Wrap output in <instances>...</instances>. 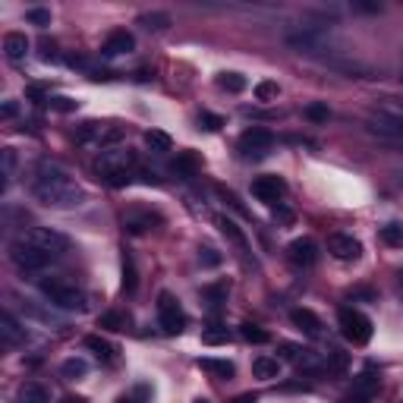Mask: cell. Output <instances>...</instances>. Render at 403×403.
<instances>
[{"label":"cell","mask_w":403,"mask_h":403,"mask_svg":"<svg viewBox=\"0 0 403 403\" xmlns=\"http://www.w3.org/2000/svg\"><path fill=\"white\" fill-rule=\"evenodd\" d=\"M287 259L299 268H312L315 262H318V246H315V240H309V237H299L287 246Z\"/></svg>","instance_id":"12"},{"label":"cell","mask_w":403,"mask_h":403,"mask_svg":"<svg viewBox=\"0 0 403 403\" xmlns=\"http://www.w3.org/2000/svg\"><path fill=\"white\" fill-rule=\"evenodd\" d=\"M10 259H13V265H16L19 271H26V274H38V271H45L50 262V255H45L41 249H35L32 243H26V240H16L10 249Z\"/></svg>","instance_id":"7"},{"label":"cell","mask_w":403,"mask_h":403,"mask_svg":"<svg viewBox=\"0 0 403 403\" xmlns=\"http://www.w3.org/2000/svg\"><path fill=\"white\" fill-rule=\"evenodd\" d=\"M287 45L296 50V54H306V57H318V60H334V57H340V50H337L331 32H328L325 26H299L296 32H287Z\"/></svg>","instance_id":"2"},{"label":"cell","mask_w":403,"mask_h":403,"mask_svg":"<svg viewBox=\"0 0 403 403\" xmlns=\"http://www.w3.org/2000/svg\"><path fill=\"white\" fill-rule=\"evenodd\" d=\"M155 224H161V217L151 215V211H129V215L123 217V227H127L129 233H136V237H142V233L151 230Z\"/></svg>","instance_id":"17"},{"label":"cell","mask_w":403,"mask_h":403,"mask_svg":"<svg viewBox=\"0 0 403 403\" xmlns=\"http://www.w3.org/2000/svg\"><path fill=\"white\" fill-rule=\"evenodd\" d=\"M290 321L299 328L303 334H309V337H318V331H321V318L315 315L312 309H293L290 312Z\"/></svg>","instance_id":"18"},{"label":"cell","mask_w":403,"mask_h":403,"mask_svg":"<svg viewBox=\"0 0 403 403\" xmlns=\"http://www.w3.org/2000/svg\"><path fill=\"white\" fill-rule=\"evenodd\" d=\"M48 104H50V111H57V114L76 111V101H72V98H63V95H57V98H48Z\"/></svg>","instance_id":"40"},{"label":"cell","mask_w":403,"mask_h":403,"mask_svg":"<svg viewBox=\"0 0 403 403\" xmlns=\"http://www.w3.org/2000/svg\"><path fill=\"white\" fill-rule=\"evenodd\" d=\"M136 171V155L123 149H104L98 158V173L107 186H127Z\"/></svg>","instance_id":"3"},{"label":"cell","mask_w":403,"mask_h":403,"mask_svg":"<svg viewBox=\"0 0 403 403\" xmlns=\"http://www.w3.org/2000/svg\"><path fill=\"white\" fill-rule=\"evenodd\" d=\"M277 95H281L277 82H259V85H255V98H259V101H274Z\"/></svg>","instance_id":"39"},{"label":"cell","mask_w":403,"mask_h":403,"mask_svg":"<svg viewBox=\"0 0 403 403\" xmlns=\"http://www.w3.org/2000/svg\"><path fill=\"white\" fill-rule=\"evenodd\" d=\"M139 26L149 28V32H164V28L171 26V13H161V10L142 13V16H139Z\"/></svg>","instance_id":"22"},{"label":"cell","mask_w":403,"mask_h":403,"mask_svg":"<svg viewBox=\"0 0 403 403\" xmlns=\"http://www.w3.org/2000/svg\"><path fill=\"white\" fill-rule=\"evenodd\" d=\"M328 369L331 372H347V353L331 350V353H328Z\"/></svg>","instance_id":"42"},{"label":"cell","mask_w":403,"mask_h":403,"mask_svg":"<svg viewBox=\"0 0 403 403\" xmlns=\"http://www.w3.org/2000/svg\"><path fill=\"white\" fill-rule=\"evenodd\" d=\"M117 403H139V400H136V397H120Z\"/></svg>","instance_id":"49"},{"label":"cell","mask_w":403,"mask_h":403,"mask_svg":"<svg viewBox=\"0 0 403 403\" xmlns=\"http://www.w3.org/2000/svg\"><path fill=\"white\" fill-rule=\"evenodd\" d=\"M378 385H381L378 372L369 365V369H365L362 375H356V381H353V394H362V397H372V391H378Z\"/></svg>","instance_id":"21"},{"label":"cell","mask_w":403,"mask_h":403,"mask_svg":"<svg viewBox=\"0 0 403 403\" xmlns=\"http://www.w3.org/2000/svg\"><path fill=\"white\" fill-rule=\"evenodd\" d=\"M16 111H19V107L13 104V101H6V104H4V117H6V120H10V117H16Z\"/></svg>","instance_id":"46"},{"label":"cell","mask_w":403,"mask_h":403,"mask_svg":"<svg viewBox=\"0 0 403 403\" xmlns=\"http://www.w3.org/2000/svg\"><path fill=\"white\" fill-rule=\"evenodd\" d=\"M136 48V38L127 32V28H117V32L107 35L104 48H101V54L104 57H120V54H129V50Z\"/></svg>","instance_id":"15"},{"label":"cell","mask_w":403,"mask_h":403,"mask_svg":"<svg viewBox=\"0 0 403 403\" xmlns=\"http://www.w3.org/2000/svg\"><path fill=\"white\" fill-rule=\"evenodd\" d=\"M195 403H208V400H195Z\"/></svg>","instance_id":"50"},{"label":"cell","mask_w":403,"mask_h":403,"mask_svg":"<svg viewBox=\"0 0 403 403\" xmlns=\"http://www.w3.org/2000/svg\"><path fill=\"white\" fill-rule=\"evenodd\" d=\"M85 347H89L92 353L101 359V362H114V347H111V343L104 340V337H98V334H89V337H85Z\"/></svg>","instance_id":"23"},{"label":"cell","mask_w":403,"mask_h":403,"mask_svg":"<svg viewBox=\"0 0 403 403\" xmlns=\"http://www.w3.org/2000/svg\"><path fill=\"white\" fill-rule=\"evenodd\" d=\"M195 167H199V161H195L193 151H183V155H177V173H186V177H193Z\"/></svg>","instance_id":"34"},{"label":"cell","mask_w":403,"mask_h":403,"mask_svg":"<svg viewBox=\"0 0 403 403\" xmlns=\"http://www.w3.org/2000/svg\"><path fill=\"white\" fill-rule=\"evenodd\" d=\"M123 290L127 293H133L136 290V265H133V259H123Z\"/></svg>","instance_id":"36"},{"label":"cell","mask_w":403,"mask_h":403,"mask_svg":"<svg viewBox=\"0 0 403 403\" xmlns=\"http://www.w3.org/2000/svg\"><path fill=\"white\" fill-rule=\"evenodd\" d=\"M32 195L38 199L45 208H79L85 202V193L76 180L70 177L63 167L50 164V161H41L32 173Z\"/></svg>","instance_id":"1"},{"label":"cell","mask_w":403,"mask_h":403,"mask_svg":"<svg viewBox=\"0 0 403 403\" xmlns=\"http://www.w3.org/2000/svg\"><path fill=\"white\" fill-rule=\"evenodd\" d=\"M252 375H255V378H262V381L277 378V375H281V362H277V359H271V356L252 359Z\"/></svg>","instance_id":"20"},{"label":"cell","mask_w":403,"mask_h":403,"mask_svg":"<svg viewBox=\"0 0 403 403\" xmlns=\"http://www.w3.org/2000/svg\"><path fill=\"white\" fill-rule=\"evenodd\" d=\"M306 117H309L312 123H328L331 111H328V104H321V101H312V104L306 107Z\"/></svg>","instance_id":"35"},{"label":"cell","mask_w":403,"mask_h":403,"mask_svg":"<svg viewBox=\"0 0 403 403\" xmlns=\"http://www.w3.org/2000/svg\"><path fill=\"white\" fill-rule=\"evenodd\" d=\"M400 79H403V70H400Z\"/></svg>","instance_id":"52"},{"label":"cell","mask_w":403,"mask_h":403,"mask_svg":"<svg viewBox=\"0 0 403 403\" xmlns=\"http://www.w3.org/2000/svg\"><path fill=\"white\" fill-rule=\"evenodd\" d=\"M0 337H4L6 347H23V343L28 340V331L13 318L10 312H0Z\"/></svg>","instance_id":"14"},{"label":"cell","mask_w":403,"mask_h":403,"mask_svg":"<svg viewBox=\"0 0 403 403\" xmlns=\"http://www.w3.org/2000/svg\"><path fill=\"white\" fill-rule=\"evenodd\" d=\"M252 195L259 202H265V205H274V202H281L284 195H287V183H284L281 177H274V173H265V177H259L252 183Z\"/></svg>","instance_id":"11"},{"label":"cell","mask_w":403,"mask_h":403,"mask_svg":"<svg viewBox=\"0 0 403 403\" xmlns=\"http://www.w3.org/2000/svg\"><path fill=\"white\" fill-rule=\"evenodd\" d=\"M353 10H359V13H381L385 6L375 4V0H353Z\"/></svg>","instance_id":"45"},{"label":"cell","mask_w":403,"mask_h":403,"mask_svg":"<svg viewBox=\"0 0 403 403\" xmlns=\"http://www.w3.org/2000/svg\"><path fill=\"white\" fill-rule=\"evenodd\" d=\"M328 252L340 262H356L362 246H359V240H353L350 233H334V237H328Z\"/></svg>","instance_id":"13"},{"label":"cell","mask_w":403,"mask_h":403,"mask_svg":"<svg viewBox=\"0 0 403 403\" xmlns=\"http://www.w3.org/2000/svg\"><path fill=\"white\" fill-rule=\"evenodd\" d=\"M158 325L164 334H180L186 328V315H183L180 303L171 293H161L158 296Z\"/></svg>","instance_id":"8"},{"label":"cell","mask_w":403,"mask_h":403,"mask_svg":"<svg viewBox=\"0 0 403 403\" xmlns=\"http://www.w3.org/2000/svg\"><path fill=\"white\" fill-rule=\"evenodd\" d=\"M271 145H274V136H271V129H265V127H252L240 136V151H243L246 158H265L271 151Z\"/></svg>","instance_id":"10"},{"label":"cell","mask_w":403,"mask_h":403,"mask_svg":"<svg viewBox=\"0 0 403 403\" xmlns=\"http://www.w3.org/2000/svg\"><path fill=\"white\" fill-rule=\"evenodd\" d=\"M16 400L19 403H50V391L41 385V381H26V385L19 387Z\"/></svg>","instance_id":"19"},{"label":"cell","mask_w":403,"mask_h":403,"mask_svg":"<svg viewBox=\"0 0 403 403\" xmlns=\"http://www.w3.org/2000/svg\"><path fill=\"white\" fill-rule=\"evenodd\" d=\"M340 334L353 347H365L372 340V318L359 309H340Z\"/></svg>","instance_id":"6"},{"label":"cell","mask_w":403,"mask_h":403,"mask_svg":"<svg viewBox=\"0 0 403 403\" xmlns=\"http://www.w3.org/2000/svg\"><path fill=\"white\" fill-rule=\"evenodd\" d=\"M205 296H208V303H211V306H221L224 299H227V287H224V284H215V287H205Z\"/></svg>","instance_id":"44"},{"label":"cell","mask_w":403,"mask_h":403,"mask_svg":"<svg viewBox=\"0 0 403 403\" xmlns=\"http://www.w3.org/2000/svg\"><path fill=\"white\" fill-rule=\"evenodd\" d=\"M217 227H221V233H224V237H227V240H233V243H237L240 249H243V252L249 249V240H246V233L240 230V227L233 224L230 217H217Z\"/></svg>","instance_id":"25"},{"label":"cell","mask_w":403,"mask_h":403,"mask_svg":"<svg viewBox=\"0 0 403 403\" xmlns=\"http://www.w3.org/2000/svg\"><path fill=\"white\" fill-rule=\"evenodd\" d=\"M26 19L38 28H48L50 26V10H45V6H32V10H26Z\"/></svg>","instance_id":"32"},{"label":"cell","mask_w":403,"mask_h":403,"mask_svg":"<svg viewBox=\"0 0 403 403\" xmlns=\"http://www.w3.org/2000/svg\"><path fill=\"white\" fill-rule=\"evenodd\" d=\"M26 243H32L35 249H41L45 255H50V259H63V255L70 252V240L63 237L60 230H50V227H32V230L26 233Z\"/></svg>","instance_id":"5"},{"label":"cell","mask_w":403,"mask_h":403,"mask_svg":"<svg viewBox=\"0 0 403 403\" xmlns=\"http://www.w3.org/2000/svg\"><path fill=\"white\" fill-rule=\"evenodd\" d=\"M199 369L215 372L221 378H233V362H227V359H199Z\"/></svg>","instance_id":"27"},{"label":"cell","mask_w":403,"mask_h":403,"mask_svg":"<svg viewBox=\"0 0 403 403\" xmlns=\"http://www.w3.org/2000/svg\"><path fill=\"white\" fill-rule=\"evenodd\" d=\"M85 372H89V362H85V359H79V356H72V359H67V362L60 365V375H63V378H70V381L82 378Z\"/></svg>","instance_id":"26"},{"label":"cell","mask_w":403,"mask_h":403,"mask_svg":"<svg viewBox=\"0 0 403 403\" xmlns=\"http://www.w3.org/2000/svg\"><path fill=\"white\" fill-rule=\"evenodd\" d=\"M400 281H403V271H400Z\"/></svg>","instance_id":"51"},{"label":"cell","mask_w":403,"mask_h":403,"mask_svg":"<svg viewBox=\"0 0 403 403\" xmlns=\"http://www.w3.org/2000/svg\"><path fill=\"white\" fill-rule=\"evenodd\" d=\"M199 123H202V129H208V133H215V129H221L224 127V120L217 114H208V111H202L199 114Z\"/></svg>","instance_id":"43"},{"label":"cell","mask_w":403,"mask_h":403,"mask_svg":"<svg viewBox=\"0 0 403 403\" xmlns=\"http://www.w3.org/2000/svg\"><path fill=\"white\" fill-rule=\"evenodd\" d=\"M101 328H111V331H123L127 328V318L120 312H104L101 315Z\"/></svg>","instance_id":"37"},{"label":"cell","mask_w":403,"mask_h":403,"mask_svg":"<svg viewBox=\"0 0 403 403\" xmlns=\"http://www.w3.org/2000/svg\"><path fill=\"white\" fill-rule=\"evenodd\" d=\"M343 403H369V397H362V394H350Z\"/></svg>","instance_id":"48"},{"label":"cell","mask_w":403,"mask_h":403,"mask_svg":"<svg viewBox=\"0 0 403 403\" xmlns=\"http://www.w3.org/2000/svg\"><path fill=\"white\" fill-rule=\"evenodd\" d=\"M217 85H221L224 92H243L246 89V79L240 76V72H221V76H217Z\"/></svg>","instance_id":"28"},{"label":"cell","mask_w":403,"mask_h":403,"mask_svg":"<svg viewBox=\"0 0 403 403\" xmlns=\"http://www.w3.org/2000/svg\"><path fill=\"white\" fill-rule=\"evenodd\" d=\"M199 262L205 268H217V265H221V255H217V249L205 246V249H199Z\"/></svg>","instance_id":"41"},{"label":"cell","mask_w":403,"mask_h":403,"mask_svg":"<svg viewBox=\"0 0 403 403\" xmlns=\"http://www.w3.org/2000/svg\"><path fill=\"white\" fill-rule=\"evenodd\" d=\"M381 240L387 246H403V224H387L381 227Z\"/></svg>","instance_id":"31"},{"label":"cell","mask_w":403,"mask_h":403,"mask_svg":"<svg viewBox=\"0 0 403 403\" xmlns=\"http://www.w3.org/2000/svg\"><path fill=\"white\" fill-rule=\"evenodd\" d=\"M233 403H259V397H255V394H240Z\"/></svg>","instance_id":"47"},{"label":"cell","mask_w":403,"mask_h":403,"mask_svg":"<svg viewBox=\"0 0 403 403\" xmlns=\"http://www.w3.org/2000/svg\"><path fill=\"white\" fill-rule=\"evenodd\" d=\"M4 54H6V60H13V63L26 60V54H28V38H26L23 32H6V35H4Z\"/></svg>","instance_id":"16"},{"label":"cell","mask_w":403,"mask_h":403,"mask_svg":"<svg viewBox=\"0 0 403 403\" xmlns=\"http://www.w3.org/2000/svg\"><path fill=\"white\" fill-rule=\"evenodd\" d=\"M381 114L403 120V101H400V98H381Z\"/></svg>","instance_id":"38"},{"label":"cell","mask_w":403,"mask_h":403,"mask_svg":"<svg viewBox=\"0 0 403 403\" xmlns=\"http://www.w3.org/2000/svg\"><path fill=\"white\" fill-rule=\"evenodd\" d=\"M145 145H149L151 151H158V155H167V151H173L171 136L161 133V129H149V133H145Z\"/></svg>","instance_id":"24"},{"label":"cell","mask_w":403,"mask_h":403,"mask_svg":"<svg viewBox=\"0 0 403 403\" xmlns=\"http://www.w3.org/2000/svg\"><path fill=\"white\" fill-rule=\"evenodd\" d=\"M240 334H243V340H246V343H268V340H271L265 328L249 325V321H246V325H240Z\"/></svg>","instance_id":"30"},{"label":"cell","mask_w":403,"mask_h":403,"mask_svg":"<svg viewBox=\"0 0 403 403\" xmlns=\"http://www.w3.org/2000/svg\"><path fill=\"white\" fill-rule=\"evenodd\" d=\"M365 129H369L375 139H381V142L403 149V120H397V117H387V114L378 111V117H372V120L365 123Z\"/></svg>","instance_id":"9"},{"label":"cell","mask_w":403,"mask_h":403,"mask_svg":"<svg viewBox=\"0 0 403 403\" xmlns=\"http://www.w3.org/2000/svg\"><path fill=\"white\" fill-rule=\"evenodd\" d=\"M230 340V334H227V328H208V331L202 334V343H208V347H221V343Z\"/></svg>","instance_id":"33"},{"label":"cell","mask_w":403,"mask_h":403,"mask_svg":"<svg viewBox=\"0 0 403 403\" xmlns=\"http://www.w3.org/2000/svg\"><path fill=\"white\" fill-rule=\"evenodd\" d=\"M38 290L48 296L50 306H57V309H63V312H79V309H85L82 290H76L70 281H63V277H41V281H38Z\"/></svg>","instance_id":"4"},{"label":"cell","mask_w":403,"mask_h":403,"mask_svg":"<svg viewBox=\"0 0 403 403\" xmlns=\"http://www.w3.org/2000/svg\"><path fill=\"white\" fill-rule=\"evenodd\" d=\"M0 161H4V189H6L13 183V177H16V151L4 149L0 151Z\"/></svg>","instance_id":"29"}]
</instances>
